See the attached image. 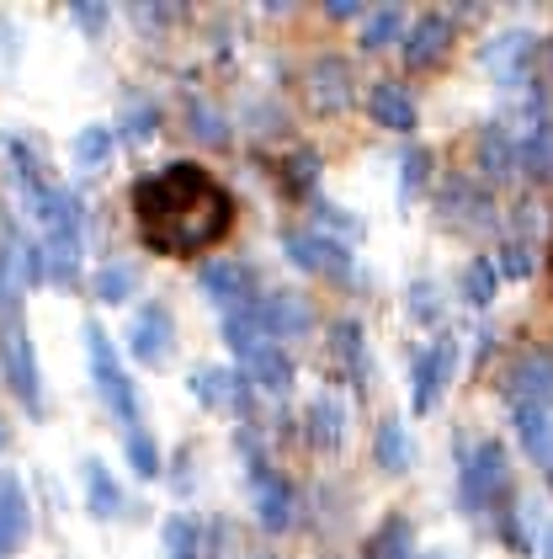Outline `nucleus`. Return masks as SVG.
Listing matches in <instances>:
<instances>
[{"label":"nucleus","instance_id":"obj_1","mask_svg":"<svg viewBox=\"0 0 553 559\" xmlns=\"http://www.w3.org/2000/svg\"><path fill=\"white\" fill-rule=\"evenodd\" d=\"M133 224L139 240L160 257H203L229 240L235 229V198L229 187L192 160H170L160 171L133 181Z\"/></svg>","mask_w":553,"mask_h":559},{"label":"nucleus","instance_id":"obj_2","mask_svg":"<svg viewBox=\"0 0 553 559\" xmlns=\"http://www.w3.org/2000/svg\"><path fill=\"white\" fill-rule=\"evenodd\" d=\"M458 501L468 516H495L516 501V485H510V464L506 448L495 437H479L464 448V464H458Z\"/></svg>","mask_w":553,"mask_h":559},{"label":"nucleus","instance_id":"obj_3","mask_svg":"<svg viewBox=\"0 0 553 559\" xmlns=\"http://www.w3.org/2000/svg\"><path fill=\"white\" fill-rule=\"evenodd\" d=\"M85 357H91V379H96V394H101V405H107V416L118 421L123 431H139L144 427V405H139V384L128 379L123 357H118V346L107 342V331L91 320L85 325Z\"/></svg>","mask_w":553,"mask_h":559},{"label":"nucleus","instance_id":"obj_4","mask_svg":"<svg viewBox=\"0 0 553 559\" xmlns=\"http://www.w3.org/2000/svg\"><path fill=\"white\" fill-rule=\"evenodd\" d=\"M0 373L11 394L22 400L27 416H43V368H38V346L27 336V320L22 314H5L0 320Z\"/></svg>","mask_w":553,"mask_h":559},{"label":"nucleus","instance_id":"obj_5","mask_svg":"<svg viewBox=\"0 0 553 559\" xmlns=\"http://www.w3.org/2000/svg\"><path fill=\"white\" fill-rule=\"evenodd\" d=\"M282 251H288V261H293L298 272L325 277V283H351V272H357L351 251L340 246L336 235H325V229H288L282 235Z\"/></svg>","mask_w":553,"mask_h":559},{"label":"nucleus","instance_id":"obj_6","mask_svg":"<svg viewBox=\"0 0 553 559\" xmlns=\"http://www.w3.org/2000/svg\"><path fill=\"white\" fill-rule=\"evenodd\" d=\"M255 325L272 336V342H298V336H309L314 331V304L293 294V288H261V299L251 304Z\"/></svg>","mask_w":553,"mask_h":559},{"label":"nucleus","instance_id":"obj_7","mask_svg":"<svg viewBox=\"0 0 553 559\" xmlns=\"http://www.w3.org/2000/svg\"><path fill=\"white\" fill-rule=\"evenodd\" d=\"M501 389H506L510 411H521V405H553V352L549 346H527L521 357H510Z\"/></svg>","mask_w":553,"mask_h":559},{"label":"nucleus","instance_id":"obj_8","mask_svg":"<svg viewBox=\"0 0 553 559\" xmlns=\"http://www.w3.org/2000/svg\"><path fill=\"white\" fill-rule=\"evenodd\" d=\"M128 352L144 362V368H166L170 352H176V320H170V304L166 299H149L133 325H128Z\"/></svg>","mask_w":553,"mask_h":559},{"label":"nucleus","instance_id":"obj_9","mask_svg":"<svg viewBox=\"0 0 553 559\" xmlns=\"http://www.w3.org/2000/svg\"><path fill=\"white\" fill-rule=\"evenodd\" d=\"M453 373H458V342L453 336H436L431 346L416 352V368H410V379H416V416L436 411V400L447 394Z\"/></svg>","mask_w":553,"mask_h":559},{"label":"nucleus","instance_id":"obj_10","mask_svg":"<svg viewBox=\"0 0 553 559\" xmlns=\"http://www.w3.org/2000/svg\"><path fill=\"white\" fill-rule=\"evenodd\" d=\"M303 96H309V107H314L320 118L346 112V107L357 102V75H351V64L336 59V53H325L320 64H309V75H303Z\"/></svg>","mask_w":553,"mask_h":559},{"label":"nucleus","instance_id":"obj_11","mask_svg":"<svg viewBox=\"0 0 553 559\" xmlns=\"http://www.w3.org/2000/svg\"><path fill=\"white\" fill-rule=\"evenodd\" d=\"M197 283H203V294H208L224 314H245V309L261 299L255 272L245 266V261H208V266L197 272Z\"/></svg>","mask_w":553,"mask_h":559},{"label":"nucleus","instance_id":"obj_12","mask_svg":"<svg viewBox=\"0 0 553 559\" xmlns=\"http://www.w3.org/2000/svg\"><path fill=\"white\" fill-rule=\"evenodd\" d=\"M187 389L208 405V411H224V416H251V379L240 368H197Z\"/></svg>","mask_w":553,"mask_h":559},{"label":"nucleus","instance_id":"obj_13","mask_svg":"<svg viewBox=\"0 0 553 559\" xmlns=\"http://www.w3.org/2000/svg\"><path fill=\"white\" fill-rule=\"evenodd\" d=\"M405 70H436L453 48V22L442 11H421L410 27H405Z\"/></svg>","mask_w":553,"mask_h":559},{"label":"nucleus","instance_id":"obj_14","mask_svg":"<svg viewBox=\"0 0 553 559\" xmlns=\"http://www.w3.org/2000/svg\"><path fill=\"white\" fill-rule=\"evenodd\" d=\"M251 490H255V512H261V527H272V533H277V527H293L298 496H293V485L272 469L266 459H251Z\"/></svg>","mask_w":553,"mask_h":559},{"label":"nucleus","instance_id":"obj_15","mask_svg":"<svg viewBox=\"0 0 553 559\" xmlns=\"http://www.w3.org/2000/svg\"><path fill=\"white\" fill-rule=\"evenodd\" d=\"M224 522H203V516L176 512L166 522V559H218L224 549Z\"/></svg>","mask_w":553,"mask_h":559},{"label":"nucleus","instance_id":"obj_16","mask_svg":"<svg viewBox=\"0 0 553 559\" xmlns=\"http://www.w3.org/2000/svg\"><path fill=\"white\" fill-rule=\"evenodd\" d=\"M479 59H484V70H490L501 86H521V81L532 75L538 44H532V33H501V38H490V44L479 48Z\"/></svg>","mask_w":553,"mask_h":559},{"label":"nucleus","instance_id":"obj_17","mask_svg":"<svg viewBox=\"0 0 553 559\" xmlns=\"http://www.w3.org/2000/svg\"><path fill=\"white\" fill-rule=\"evenodd\" d=\"M33 527V501H27V485L11 469H0V559H16L22 538Z\"/></svg>","mask_w":553,"mask_h":559},{"label":"nucleus","instance_id":"obj_18","mask_svg":"<svg viewBox=\"0 0 553 559\" xmlns=\"http://www.w3.org/2000/svg\"><path fill=\"white\" fill-rule=\"evenodd\" d=\"M442 218L458 224V229H484V224L495 218L490 192H484L473 176H447V187H442Z\"/></svg>","mask_w":553,"mask_h":559},{"label":"nucleus","instance_id":"obj_19","mask_svg":"<svg viewBox=\"0 0 553 559\" xmlns=\"http://www.w3.org/2000/svg\"><path fill=\"white\" fill-rule=\"evenodd\" d=\"M368 118L388 133H416V123H421L416 96L399 86V81H378V86L368 91Z\"/></svg>","mask_w":553,"mask_h":559},{"label":"nucleus","instance_id":"obj_20","mask_svg":"<svg viewBox=\"0 0 553 559\" xmlns=\"http://www.w3.org/2000/svg\"><path fill=\"white\" fill-rule=\"evenodd\" d=\"M81 479H85V507H91V516H101V522H123L128 496H123V485L107 474V464H101V459H85Z\"/></svg>","mask_w":553,"mask_h":559},{"label":"nucleus","instance_id":"obj_21","mask_svg":"<svg viewBox=\"0 0 553 559\" xmlns=\"http://www.w3.org/2000/svg\"><path fill=\"white\" fill-rule=\"evenodd\" d=\"M330 368L351 389H368V346H362V331L351 320H340L336 331H330Z\"/></svg>","mask_w":553,"mask_h":559},{"label":"nucleus","instance_id":"obj_22","mask_svg":"<svg viewBox=\"0 0 553 559\" xmlns=\"http://www.w3.org/2000/svg\"><path fill=\"white\" fill-rule=\"evenodd\" d=\"M473 166H479V176H510L516 171V139L501 123H484L473 133Z\"/></svg>","mask_w":553,"mask_h":559},{"label":"nucleus","instance_id":"obj_23","mask_svg":"<svg viewBox=\"0 0 553 559\" xmlns=\"http://www.w3.org/2000/svg\"><path fill=\"white\" fill-rule=\"evenodd\" d=\"M516 171H527L532 181L553 176V123L549 118H532V129L516 139Z\"/></svg>","mask_w":553,"mask_h":559},{"label":"nucleus","instance_id":"obj_24","mask_svg":"<svg viewBox=\"0 0 553 559\" xmlns=\"http://www.w3.org/2000/svg\"><path fill=\"white\" fill-rule=\"evenodd\" d=\"M405 27H410L405 5H373V11L362 16V48L378 53V48H388V44H405Z\"/></svg>","mask_w":553,"mask_h":559},{"label":"nucleus","instance_id":"obj_25","mask_svg":"<svg viewBox=\"0 0 553 559\" xmlns=\"http://www.w3.org/2000/svg\"><path fill=\"white\" fill-rule=\"evenodd\" d=\"M410 522L394 512V516H383L378 527H373V538H368V549H362V559H416V549H410Z\"/></svg>","mask_w":553,"mask_h":559},{"label":"nucleus","instance_id":"obj_26","mask_svg":"<svg viewBox=\"0 0 553 559\" xmlns=\"http://www.w3.org/2000/svg\"><path fill=\"white\" fill-rule=\"evenodd\" d=\"M303 431H309V442H314L320 453H336L340 442H346V411H340L336 400H314Z\"/></svg>","mask_w":553,"mask_h":559},{"label":"nucleus","instance_id":"obj_27","mask_svg":"<svg viewBox=\"0 0 553 559\" xmlns=\"http://www.w3.org/2000/svg\"><path fill=\"white\" fill-rule=\"evenodd\" d=\"M373 453H378V464L388 474H405V469H410V464H416V442H410L405 421H383L378 437H373Z\"/></svg>","mask_w":553,"mask_h":559},{"label":"nucleus","instance_id":"obj_28","mask_svg":"<svg viewBox=\"0 0 553 559\" xmlns=\"http://www.w3.org/2000/svg\"><path fill=\"white\" fill-rule=\"evenodd\" d=\"M464 299L473 304V309H484V304H495V288H501V266H495V257H473L464 266Z\"/></svg>","mask_w":553,"mask_h":559},{"label":"nucleus","instance_id":"obj_29","mask_svg":"<svg viewBox=\"0 0 553 559\" xmlns=\"http://www.w3.org/2000/svg\"><path fill=\"white\" fill-rule=\"evenodd\" d=\"M112 123H91V129H81V139H75V171L91 176L107 166V155H112Z\"/></svg>","mask_w":553,"mask_h":559},{"label":"nucleus","instance_id":"obj_30","mask_svg":"<svg viewBox=\"0 0 553 559\" xmlns=\"http://www.w3.org/2000/svg\"><path fill=\"white\" fill-rule=\"evenodd\" d=\"M133 288H139V272H133L128 261H107V266H96V277H91V294L101 304H128Z\"/></svg>","mask_w":553,"mask_h":559},{"label":"nucleus","instance_id":"obj_31","mask_svg":"<svg viewBox=\"0 0 553 559\" xmlns=\"http://www.w3.org/2000/svg\"><path fill=\"white\" fill-rule=\"evenodd\" d=\"M123 453H128V469L139 474V479H155V474H160V442L144 427L123 431Z\"/></svg>","mask_w":553,"mask_h":559},{"label":"nucleus","instance_id":"obj_32","mask_svg":"<svg viewBox=\"0 0 553 559\" xmlns=\"http://www.w3.org/2000/svg\"><path fill=\"white\" fill-rule=\"evenodd\" d=\"M425 176H431V155H425V150H410V155L399 160V192L416 198V192L425 187Z\"/></svg>","mask_w":553,"mask_h":559},{"label":"nucleus","instance_id":"obj_33","mask_svg":"<svg viewBox=\"0 0 553 559\" xmlns=\"http://www.w3.org/2000/svg\"><path fill=\"white\" fill-rule=\"evenodd\" d=\"M527 251H532L527 240H506V246H501V257H495L501 277H532V257H527Z\"/></svg>","mask_w":553,"mask_h":559},{"label":"nucleus","instance_id":"obj_34","mask_svg":"<svg viewBox=\"0 0 553 559\" xmlns=\"http://www.w3.org/2000/svg\"><path fill=\"white\" fill-rule=\"evenodd\" d=\"M410 314L425 320V325L442 314V299H436V288H431V283H416V288H410Z\"/></svg>","mask_w":553,"mask_h":559},{"label":"nucleus","instance_id":"obj_35","mask_svg":"<svg viewBox=\"0 0 553 559\" xmlns=\"http://www.w3.org/2000/svg\"><path fill=\"white\" fill-rule=\"evenodd\" d=\"M70 16L81 22L85 33H101L107 27V5H70Z\"/></svg>","mask_w":553,"mask_h":559},{"label":"nucleus","instance_id":"obj_36","mask_svg":"<svg viewBox=\"0 0 553 559\" xmlns=\"http://www.w3.org/2000/svg\"><path fill=\"white\" fill-rule=\"evenodd\" d=\"M325 16H330V22H351V16H368V11H362L357 0H330V5H325Z\"/></svg>","mask_w":553,"mask_h":559},{"label":"nucleus","instance_id":"obj_37","mask_svg":"<svg viewBox=\"0 0 553 559\" xmlns=\"http://www.w3.org/2000/svg\"><path fill=\"white\" fill-rule=\"evenodd\" d=\"M538 549H543V559H553V522L543 527V538H538Z\"/></svg>","mask_w":553,"mask_h":559},{"label":"nucleus","instance_id":"obj_38","mask_svg":"<svg viewBox=\"0 0 553 559\" xmlns=\"http://www.w3.org/2000/svg\"><path fill=\"white\" fill-rule=\"evenodd\" d=\"M5 442H11V427H5V421H0V453H5Z\"/></svg>","mask_w":553,"mask_h":559},{"label":"nucleus","instance_id":"obj_39","mask_svg":"<svg viewBox=\"0 0 553 559\" xmlns=\"http://www.w3.org/2000/svg\"><path fill=\"white\" fill-rule=\"evenodd\" d=\"M549 485H553V464H549Z\"/></svg>","mask_w":553,"mask_h":559},{"label":"nucleus","instance_id":"obj_40","mask_svg":"<svg viewBox=\"0 0 553 559\" xmlns=\"http://www.w3.org/2000/svg\"><path fill=\"white\" fill-rule=\"evenodd\" d=\"M549 53H553V44H549Z\"/></svg>","mask_w":553,"mask_h":559}]
</instances>
